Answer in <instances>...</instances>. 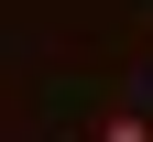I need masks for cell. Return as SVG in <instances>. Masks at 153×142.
Listing matches in <instances>:
<instances>
[{"mask_svg":"<svg viewBox=\"0 0 153 142\" xmlns=\"http://www.w3.org/2000/svg\"><path fill=\"white\" fill-rule=\"evenodd\" d=\"M99 142H153V109H142V98H120V109H99Z\"/></svg>","mask_w":153,"mask_h":142,"instance_id":"cell-1","label":"cell"}]
</instances>
